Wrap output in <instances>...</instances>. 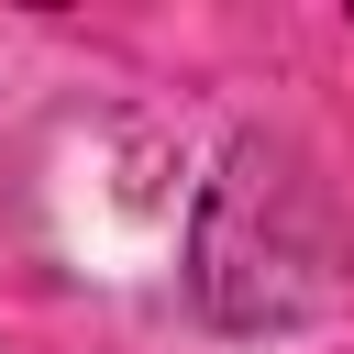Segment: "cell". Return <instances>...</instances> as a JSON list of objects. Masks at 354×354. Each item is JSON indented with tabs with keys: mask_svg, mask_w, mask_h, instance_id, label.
<instances>
[]
</instances>
